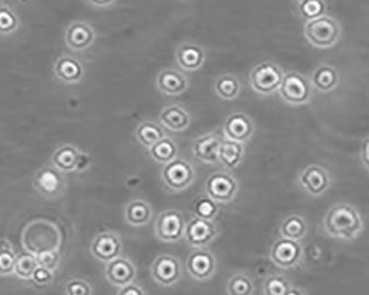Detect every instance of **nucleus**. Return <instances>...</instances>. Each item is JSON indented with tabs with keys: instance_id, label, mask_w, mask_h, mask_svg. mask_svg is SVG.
I'll list each match as a JSON object with an SVG mask.
<instances>
[{
	"instance_id": "1",
	"label": "nucleus",
	"mask_w": 369,
	"mask_h": 295,
	"mask_svg": "<svg viewBox=\"0 0 369 295\" xmlns=\"http://www.w3.org/2000/svg\"><path fill=\"white\" fill-rule=\"evenodd\" d=\"M323 227L332 238L353 241L364 230V219L351 204L337 203L328 210Z\"/></svg>"
},
{
	"instance_id": "2",
	"label": "nucleus",
	"mask_w": 369,
	"mask_h": 295,
	"mask_svg": "<svg viewBox=\"0 0 369 295\" xmlns=\"http://www.w3.org/2000/svg\"><path fill=\"white\" fill-rule=\"evenodd\" d=\"M61 240V233L57 225L46 220L29 223L23 233L25 250L32 256L59 250Z\"/></svg>"
},
{
	"instance_id": "3",
	"label": "nucleus",
	"mask_w": 369,
	"mask_h": 295,
	"mask_svg": "<svg viewBox=\"0 0 369 295\" xmlns=\"http://www.w3.org/2000/svg\"><path fill=\"white\" fill-rule=\"evenodd\" d=\"M304 34L311 45L326 49L335 46L341 38V25L333 17L324 15L314 20L307 21Z\"/></svg>"
},
{
	"instance_id": "4",
	"label": "nucleus",
	"mask_w": 369,
	"mask_h": 295,
	"mask_svg": "<svg viewBox=\"0 0 369 295\" xmlns=\"http://www.w3.org/2000/svg\"><path fill=\"white\" fill-rule=\"evenodd\" d=\"M278 92L282 99L292 106L306 105L313 96V87L310 79L296 71L284 75Z\"/></svg>"
},
{
	"instance_id": "5",
	"label": "nucleus",
	"mask_w": 369,
	"mask_h": 295,
	"mask_svg": "<svg viewBox=\"0 0 369 295\" xmlns=\"http://www.w3.org/2000/svg\"><path fill=\"white\" fill-rule=\"evenodd\" d=\"M161 180L171 192L187 190L194 182V168L187 160L175 158L167 165H164L161 171Z\"/></svg>"
},
{
	"instance_id": "6",
	"label": "nucleus",
	"mask_w": 369,
	"mask_h": 295,
	"mask_svg": "<svg viewBox=\"0 0 369 295\" xmlns=\"http://www.w3.org/2000/svg\"><path fill=\"white\" fill-rule=\"evenodd\" d=\"M284 73L280 65L273 61H263L251 71V87L260 94H274L280 89Z\"/></svg>"
},
{
	"instance_id": "7",
	"label": "nucleus",
	"mask_w": 369,
	"mask_h": 295,
	"mask_svg": "<svg viewBox=\"0 0 369 295\" xmlns=\"http://www.w3.org/2000/svg\"><path fill=\"white\" fill-rule=\"evenodd\" d=\"M237 192H239V183L230 173L218 171L206 179V196L215 203H230L234 200Z\"/></svg>"
},
{
	"instance_id": "8",
	"label": "nucleus",
	"mask_w": 369,
	"mask_h": 295,
	"mask_svg": "<svg viewBox=\"0 0 369 295\" xmlns=\"http://www.w3.org/2000/svg\"><path fill=\"white\" fill-rule=\"evenodd\" d=\"M270 256L280 269H295L304 259V249L301 242L282 238L273 243Z\"/></svg>"
},
{
	"instance_id": "9",
	"label": "nucleus",
	"mask_w": 369,
	"mask_h": 295,
	"mask_svg": "<svg viewBox=\"0 0 369 295\" xmlns=\"http://www.w3.org/2000/svg\"><path fill=\"white\" fill-rule=\"evenodd\" d=\"M218 235V227L214 221L193 217L185 223L184 237L189 246L195 249L208 248Z\"/></svg>"
},
{
	"instance_id": "10",
	"label": "nucleus",
	"mask_w": 369,
	"mask_h": 295,
	"mask_svg": "<svg viewBox=\"0 0 369 295\" xmlns=\"http://www.w3.org/2000/svg\"><path fill=\"white\" fill-rule=\"evenodd\" d=\"M184 219L177 210L161 212L154 225L156 238L165 243H177L181 240L184 237Z\"/></svg>"
},
{
	"instance_id": "11",
	"label": "nucleus",
	"mask_w": 369,
	"mask_h": 295,
	"mask_svg": "<svg viewBox=\"0 0 369 295\" xmlns=\"http://www.w3.org/2000/svg\"><path fill=\"white\" fill-rule=\"evenodd\" d=\"M151 277L161 287L177 284L183 275L181 261L177 256L162 254L156 256L151 265Z\"/></svg>"
},
{
	"instance_id": "12",
	"label": "nucleus",
	"mask_w": 369,
	"mask_h": 295,
	"mask_svg": "<svg viewBox=\"0 0 369 295\" xmlns=\"http://www.w3.org/2000/svg\"><path fill=\"white\" fill-rule=\"evenodd\" d=\"M187 273L196 281L212 279L216 271V259L206 248L196 249L187 260Z\"/></svg>"
},
{
	"instance_id": "13",
	"label": "nucleus",
	"mask_w": 369,
	"mask_h": 295,
	"mask_svg": "<svg viewBox=\"0 0 369 295\" xmlns=\"http://www.w3.org/2000/svg\"><path fill=\"white\" fill-rule=\"evenodd\" d=\"M299 183L310 196H323L332 186V178L325 168L318 165H308L299 175Z\"/></svg>"
},
{
	"instance_id": "14",
	"label": "nucleus",
	"mask_w": 369,
	"mask_h": 295,
	"mask_svg": "<svg viewBox=\"0 0 369 295\" xmlns=\"http://www.w3.org/2000/svg\"><path fill=\"white\" fill-rule=\"evenodd\" d=\"M123 248V241L118 233L104 231L94 239L90 252L96 260L107 263L121 256Z\"/></svg>"
},
{
	"instance_id": "15",
	"label": "nucleus",
	"mask_w": 369,
	"mask_h": 295,
	"mask_svg": "<svg viewBox=\"0 0 369 295\" xmlns=\"http://www.w3.org/2000/svg\"><path fill=\"white\" fill-rule=\"evenodd\" d=\"M34 187L46 198H57L65 191V175L56 168H42L35 175Z\"/></svg>"
},
{
	"instance_id": "16",
	"label": "nucleus",
	"mask_w": 369,
	"mask_h": 295,
	"mask_svg": "<svg viewBox=\"0 0 369 295\" xmlns=\"http://www.w3.org/2000/svg\"><path fill=\"white\" fill-rule=\"evenodd\" d=\"M253 134H254V123L245 113H232L224 123V138L231 142L245 144L252 138Z\"/></svg>"
},
{
	"instance_id": "17",
	"label": "nucleus",
	"mask_w": 369,
	"mask_h": 295,
	"mask_svg": "<svg viewBox=\"0 0 369 295\" xmlns=\"http://www.w3.org/2000/svg\"><path fill=\"white\" fill-rule=\"evenodd\" d=\"M104 275L107 277L110 284L113 287H123L135 281L137 269L130 260L123 258V256H118L115 259L106 263Z\"/></svg>"
},
{
	"instance_id": "18",
	"label": "nucleus",
	"mask_w": 369,
	"mask_h": 295,
	"mask_svg": "<svg viewBox=\"0 0 369 295\" xmlns=\"http://www.w3.org/2000/svg\"><path fill=\"white\" fill-rule=\"evenodd\" d=\"M223 139L216 132H210L199 137L193 142L192 152L199 161L208 165H214L218 162V149Z\"/></svg>"
},
{
	"instance_id": "19",
	"label": "nucleus",
	"mask_w": 369,
	"mask_h": 295,
	"mask_svg": "<svg viewBox=\"0 0 369 295\" xmlns=\"http://www.w3.org/2000/svg\"><path fill=\"white\" fill-rule=\"evenodd\" d=\"M190 86L189 78L177 69H163L156 78V87L167 96H179L187 92Z\"/></svg>"
},
{
	"instance_id": "20",
	"label": "nucleus",
	"mask_w": 369,
	"mask_h": 295,
	"mask_svg": "<svg viewBox=\"0 0 369 295\" xmlns=\"http://www.w3.org/2000/svg\"><path fill=\"white\" fill-rule=\"evenodd\" d=\"M175 59L180 68L185 71H196L206 63V55L202 47L194 42H185L175 53Z\"/></svg>"
},
{
	"instance_id": "21",
	"label": "nucleus",
	"mask_w": 369,
	"mask_h": 295,
	"mask_svg": "<svg viewBox=\"0 0 369 295\" xmlns=\"http://www.w3.org/2000/svg\"><path fill=\"white\" fill-rule=\"evenodd\" d=\"M160 123L173 132H182L189 128L191 115L182 106H168L160 113Z\"/></svg>"
},
{
	"instance_id": "22",
	"label": "nucleus",
	"mask_w": 369,
	"mask_h": 295,
	"mask_svg": "<svg viewBox=\"0 0 369 295\" xmlns=\"http://www.w3.org/2000/svg\"><path fill=\"white\" fill-rule=\"evenodd\" d=\"M154 215L151 204L143 199H135L125 206V218L127 225L143 227L151 221Z\"/></svg>"
},
{
	"instance_id": "23",
	"label": "nucleus",
	"mask_w": 369,
	"mask_h": 295,
	"mask_svg": "<svg viewBox=\"0 0 369 295\" xmlns=\"http://www.w3.org/2000/svg\"><path fill=\"white\" fill-rule=\"evenodd\" d=\"M94 39V29L85 23H75L68 28L65 34L67 45L73 50L86 49L92 45Z\"/></svg>"
},
{
	"instance_id": "24",
	"label": "nucleus",
	"mask_w": 369,
	"mask_h": 295,
	"mask_svg": "<svg viewBox=\"0 0 369 295\" xmlns=\"http://www.w3.org/2000/svg\"><path fill=\"white\" fill-rule=\"evenodd\" d=\"M313 88L320 92H330L339 84V75L334 67L330 65H318L311 77Z\"/></svg>"
},
{
	"instance_id": "25",
	"label": "nucleus",
	"mask_w": 369,
	"mask_h": 295,
	"mask_svg": "<svg viewBox=\"0 0 369 295\" xmlns=\"http://www.w3.org/2000/svg\"><path fill=\"white\" fill-rule=\"evenodd\" d=\"M79 156H80V151L77 149L76 146L65 144V146L58 148L52 154V165L63 173L76 171Z\"/></svg>"
},
{
	"instance_id": "26",
	"label": "nucleus",
	"mask_w": 369,
	"mask_h": 295,
	"mask_svg": "<svg viewBox=\"0 0 369 295\" xmlns=\"http://www.w3.org/2000/svg\"><path fill=\"white\" fill-rule=\"evenodd\" d=\"M244 146L239 142L223 140L218 149V161L229 170L237 169L244 158Z\"/></svg>"
},
{
	"instance_id": "27",
	"label": "nucleus",
	"mask_w": 369,
	"mask_h": 295,
	"mask_svg": "<svg viewBox=\"0 0 369 295\" xmlns=\"http://www.w3.org/2000/svg\"><path fill=\"white\" fill-rule=\"evenodd\" d=\"M280 231L282 238L301 242L306 237L308 225L303 215L294 213L284 220Z\"/></svg>"
},
{
	"instance_id": "28",
	"label": "nucleus",
	"mask_w": 369,
	"mask_h": 295,
	"mask_svg": "<svg viewBox=\"0 0 369 295\" xmlns=\"http://www.w3.org/2000/svg\"><path fill=\"white\" fill-rule=\"evenodd\" d=\"M55 73L60 80L67 84H73L82 78L84 68L75 58L63 57L56 63Z\"/></svg>"
},
{
	"instance_id": "29",
	"label": "nucleus",
	"mask_w": 369,
	"mask_h": 295,
	"mask_svg": "<svg viewBox=\"0 0 369 295\" xmlns=\"http://www.w3.org/2000/svg\"><path fill=\"white\" fill-rule=\"evenodd\" d=\"M149 152L154 161L162 163V165H167L172 160L177 158L179 148L173 139L164 137L160 142L154 144L151 148H149Z\"/></svg>"
},
{
	"instance_id": "30",
	"label": "nucleus",
	"mask_w": 369,
	"mask_h": 295,
	"mask_svg": "<svg viewBox=\"0 0 369 295\" xmlns=\"http://www.w3.org/2000/svg\"><path fill=\"white\" fill-rule=\"evenodd\" d=\"M165 136L161 125L151 121H146L139 125L138 128L135 130V138L146 148H151L154 144L160 142Z\"/></svg>"
},
{
	"instance_id": "31",
	"label": "nucleus",
	"mask_w": 369,
	"mask_h": 295,
	"mask_svg": "<svg viewBox=\"0 0 369 295\" xmlns=\"http://www.w3.org/2000/svg\"><path fill=\"white\" fill-rule=\"evenodd\" d=\"M216 94L224 100H234L241 94V84L239 79L232 75L218 77L214 86Z\"/></svg>"
},
{
	"instance_id": "32",
	"label": "nucleus",
	"mask_w": 369,
	"mask_h": 295,
	"mask_svg": "<svg viewBox=\"0 0 369 295\" xmlns=\"http://www.w3.org/2000/svg\"><path fill=\"white\" fill-rule=\"evenodd\" d=\"M255 287L253 280L246 273H235L227 280V295H253Z\"/></svg>"
},
{
	"instance_id": "33",
	"label": "nucleus",
	"mask_w": 369,
	"mask_h": 295,
	"mask_svg": "<svg viewBox=\"0 0 369 295\" xmlns=\"http://www.w3.org/2000/svg\"><path fill=\"white\" fill-rule=\"evenodd\" d=\"M326 11H327V6L325 0H304L299 5V15L307 21L324 16Z\"/></svg>"
},
{
	"instance_id": "34",
	"label": "nucleus",
	"mask_w": 369,
	"mask_h": 295,
	"mask_svg": "<svg viewBox=\"0 0 369 295\" xmlns=\"http://www.w3.org/2000/svg\"><path fill=\"white\" fill-rule=\"evenodd\" d=\"M193 213H194L195 217L213 221L218 213V203H215L213 200H211L208 196H199L193 202Z\"/></svg>"
},
{
	"instance_id": "35",
	"label": "nucleus",
	"mask_w": 369,
	"mask_h": 295,
	"mask_svg": "<svg viewBox=\"0 0 369 295\" xmlns=\"http://www.w3.org/2000/svg\"><path fill=\"white\" fill-rule=\"evenodd\" d=\"M38 267L36 256L32 254H20L16 256L13 273L23 280H32L35 270Z\"/></svg>"
},
{
	"instance_id": "36",
	"label": "nucleus",
	"mask_w": 369,
	"mask_h": 295,
	"mask_svg": "<svg viewBox=\"0 0 369 295\" xmlns=\"http://www.w3.org/2000/svg\"><path fill=\"white\" fill-rule=\"evenodd\" d=\"M291 287V282L284 275H273L263 283V292L264 295H285Z\"/></svg>"
},
{
	"instance_id": "37",
	"label": "nucleus",
	"mask_w": 369,
	"mask_h": 295,
	"mask_svg": "<svg viewBox=\"0 0 369 295\" xmlns=\"http://www.w3.org/2000/svg\"><path fill=\"white\" fill-rule=\"evenodd\" d=\"M19 21L16 13L9 7L0 6V34H8L16 30Z\"/></svg>"
},
{
	"instance_id": "38",
	"label": "nucleus",
	"mask_w": 369,
	"mask_h": 295,
	"mask_svg": "<svg viewBox=\"0 0 369 295\" xmlns=\"http://www.w3.org/2000/svg\"><path fill=\"white\" fill-rule=\"evenodd\" d=\"M35 256H36L38 267L44 268V269L50 270L52 272H55L59 267L60 254L58 251H50V252H44V253Z\"/></svg>"
},
{
	"instance_id": "39",
	"label": "nucleus",
	"mask_w": 369,
	"mask_h": 295,
	"mask_svg": "<svg viewBox=\"0 0 369 295\" xmlns=\"http://www.w3.org/2000/svg\"><path fill=\"white\" fill-rule=\"evenodd\" d=\"M65 291L67 295H92V285L82 279L70 280L65 284Z\"/></svg>"
},
{
	"instance_id": "40",
	"label": "nucleus",
	"mask_w": 369,
	"mask_h": 295,
	"mask_svg": "<svg viewBox=\"0 0 369 295\" xmlns=\"http://www.w3.org/2000/svg\"><path fill=\"white\" fill-rule=\"evenodd\" d=\"M16 256L13 250H0V275H13Z\"/></svg>"
},
{
	"instance_id": "41",
	"label": "nucleus",
	"mask_w": 369,
	"mask_h": 295,
	"mask_svg": "<svg viewBox=\"0 0 369 295\" xmlns=\"http://www.w3.org/2000/svg\"><path fill=\"white\" fill-rule=\"evenodd\" d=\"M54 277H55L54 272L44 269V268L37 267L34 275H32V282L38 285V287H46V285L50 284L54 281Z\"/></svg>"
},
{
	"instance_id": "42",
	"label": "nucleus",
	"mask_w": 369,
	"mask_h": 295,
	"mask_svg": "<svg viewBox=\"0 0 369 295\" xmlns=\"http://www.w3.org/2000/svg\"><path fill=\"white\" fill-rule=\"evenodd\" d=\"M117 295H146V291L143 290V287L132 282L130 284L125 285V287H120Z\"/></svg>"
},
{
	"instance_id": "43",
	"label": "nucleus",
	"mask_w": 369,
	"mask_h": 295,
	"mask_svg": "<svg viewBox=\"0 0 369 295\" xmlns=\"http://www.w3.org/2000/svg\"><path fill=\"white\" fill-rule=\"evenodd\" d=\"M92 165V157L86 153H81L79 156L78 163H77L76 170L84 171L86 170L87 168L90 167Z\"/></svg>"
},
{
	"instance_id": "44",
	"label": "nucleus",
	"mask_w": 369,
	"mask_h": 295,
	"mask_svg": "<svg viewBox=\"0 0 369 295\" xmlns=\"http://www.w3.org/2000/svg\"><path fill=\"white\" fill-rule=\"evenodd\" d=\"M94 5L99 6V7H106V6L111 5L115 3V0H90Z\"/></svg>"
},
{
	"instance_id": "45",
	"label": "nucleus",
	"mask_w": 369,
	"mask_h": 295,
	"mask_svg": "<svg viewBox=\"0 0 369 295\" xmlns=\"http://www.w3.org/2000/svg\"><path fill=\"white\" fill-rule=\"evenodd\" d=\"M0 250H13V249L7 239H0Z\"/></svg>"
},
{
	"instance_id": "46",
	"label": "nucleus",
	"mask_w": 369,
	"mask_h": 295,
	"mask_svg": "<svg viewBox=\"0 0 369 295\" xmlns=\"http://www.w3.org/2000/svg\"><path fill=\"white\" fill-rule=\"evenodd\" d=\"M285 295H306V293L302 289H299V287H292L289 292L286 293Z\"/></svg>"
},
{
	"instance_id": "47",
	"label": "nucleus",
	"mask_w": 369,
	"mask_h": 295,
	"mask_svg": "<svg viewBox=\"0 0 369 295\" xmlns=\"http://www.w3.org/2000/svg\"><path fill=\"white\" fill-rule=\"evenodd\" d=\"M297 1H299V3H301V1H304V0H297Z\"/></svg>"
}]
</instances>
